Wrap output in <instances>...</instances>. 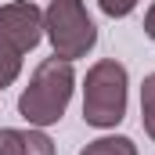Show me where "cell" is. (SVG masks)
I'll return each instance as SVG.
<instances>
[{"label": "cell", "instance_id": "30bf717a", "mask_svg": "<svg viewBox=\"0 0 155 155\" xmlns=\"http://www.w3.org/2000/svg\"><path fill=\"white\" fill-rule=\"evenodd\" d=\"M144 36L155 40V4L148 7V15H144Z\"/></svg>", "mask_w": 155, "mask_h": 155}, {"label": "cell", "instance_id": "277c9868", "mask_svg": "<svg viewBox=\"0 0 155 155\" xmlns=\"http://www.w3.org/2000/svg\"><path fill=\"white\" fill-rule=\"evenodd\" d=\"M43 36L51 40L58 58L76 61V58H87V51H94L97 25L87 15L83 0H51L43 11Z\"/></svg>", "mask_w": 155, "mask_h": 155}, {"label": "cell", "instance_id": "3957f363", "mask_svg": "<svg viewBox=\"0 0 155 155\" xmlns=\"http://www.w3.org/2000/svg\"><path fill=\"white\" fill-rule=\"evenodd\" d=\"M43 40V11L33 0H11L0 7V90L22 72V58Z\"/></svg>", "mask_w": 155, "mask_h": 155}, {"label": "cell", "instance_id": "52a82bcc", "mask_svg": "<svg viewBox=\"0 0 155 155\" xmlns=\"http://www.w3.org/2000/svg\"><path fill=\"white\" fill-rule=\"evenodd\" d=\"M22 155H54V141L40 126H29L22 130Z\"/></svg>", "mask_w": 155, "mask_h": 155}, {"label": "cell", "instance_id": "8992f818", "mask_svg": "<svg viewBox=\"0 0 155 155\" xmlns=\"http://www.w3.org/2000/svg\"><path fill=\"white\" fill-rule=\"evenodd\" d=\"M141 123H144V134L155 141V72H148L141 83Z\"/></svg>", "mask_w": 155, "mask_h": 155}, {"label": "cell", "instance_id": "5b68a950", "mask_svg": "<svg viewBox=\"0 0 155 155\" xmlns=\"http://www.w3.org/2000/svg\"><path fill=\"white\" fill-rule=\"evenodd\" d=\"M79 155H137V144L123 134H112V137H97V141H87Z\"/></svg>", "mask_w": 155, "mask_h": 155}, {"label": "cell", "instance_id": "7a4b0ae2", "mask_svg": "<svg viewBox=\"0 0 155 155\" xmlns=\"http://www.w3.org/2000/svg\"><path fill=\"white\" fill-rule=\"evenodd\" d=\"M126 65L116 58H101L87 69L83 79V123L94 130H112L126 119Z\"/></svg>", "mask_w": 155, "mask_h": 155}, {"label": "cell", "instance_id": "9c48e42d", "mask_svg": "<svg viewBox=\"0 0 155 155\" xmlns=\"http://www.w3.org/2000/svg\"><path fill=\"white\" fill-rule=\"evenodd\" d=\"M97 7H101L108 18H126V15L137 7V0H97Z\"/></svg>", "mask_w": 155, "mask_h": 155}, {"label": "cell", "instance_id": "ba28073f", "mask_svg": "<svg viewBox=\"0 0 155 155\" xmlns=\"http://www.w3.org/2000/svg\"><path fill=\"white\" fill-rule=\"evenodd\" d=\"M0 155H22V130L0 126Z\"/></svg>", "mask_w": 155, "mask_h": 155}, {"label": "cell", "instance_id": "6da1fadb", "mask_svg": "<svg viewBox=\"0 0 155 155\" xmlns=\"http://www.w3.org/2000/svg\"><path fill=\"white\" fill-rule=\"evenodd\" d=\"M72 90H76V72H72V61L65 58H43L36 65V72L29 79V87L22 90L18 97V116L25 119L29 126H54L58 119L65 116L69 101H72Z\"/></svg>", "mask_w": 155, "mask_h": 155}]
</instances>
